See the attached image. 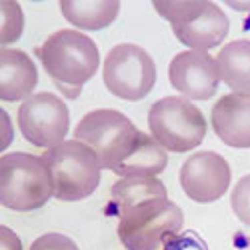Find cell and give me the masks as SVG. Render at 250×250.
<instances>
[{
    "instance_id": "8fae6325",
    "label": "cell",
    "mask_w": 250,
    "mask_h": 250,
    "mask_svg": "<svg viewBox=\"0 0 250 250\" xmlns=\"http://www.w3.org/2000/svg\"><path fill=\"white\" fill-rule=\"evenodd\" d=\"M214 134L230 148H250V94H224L210 112Z\"/></svg>"
},
{
    "instance_id": "3957f363",
    "label": "cell",
    "mask_w": 250,
    "mask_h": 250,
    "mask_svg": "<svg viewBox=\"0 0 250 250\" xmlns=\"http://www.w3.org/2000/svg\"><path fill=\"white\" fill-rule=\"evenodd\" d=\"M52 182L54 198L62 202H78L92 196L100 184L102 166L90 146L76 138L64 140L56 146L44 150Z\"/></svg>"
},
{
    "instance_id": "cb8c5ba5",
    "label": "cell",
    "mask_w": 250,
    "mask_h": 250,
    "mask_svg": "<svg viewBox=\"0 0 250 250\" xmlns=\"http://www.w3.org/2000/svg\"><path fill=\"white\" fill-rule=\"evenodd\" d=\"M56 88L64 94L66 98H76L80 92H82V88L80 86H68V84H56Z\"/></svg>"
},
{
    "instance_id": "9c48e42d",
    "label": "cell",
    "mask_w": 250,
    "mask_h": 250,
    "mask_svg": "<svg viewBox=\"0 0 250 250\" xmlns=\"http://www.w3.org/2000/svg\"><path fill=\"white\" fill-rule=\"evenodd\" d=\"M180 186L194 202L208 204L220 200L232 182V168L224 156L212 150L190 154L180 166Z\"/></svg>"
},
{
    "instance_id": "52a82bcc",
    "label": "cell",
    "mask_w": 250,
    "mask_h": 250,
    "mask_svg": "<svg viewBox=\"0 0 250 250\" xmlns=\"http://www.w3.org/2000/svg\"><path fill=\"white\" fill-rule=\"evenodd\" d=\"M102 80L106 90L120 100H142L156 84V62L138 44L122 42L108 50L102 62Z\"/></svg>"
},
{
    "instance_id": "484cf974",
    "label": "cell",
    "mask_w": 250,
    "mask_h": 250,
    "mask_svg": "<svg viewBox=\"0 0 250 250\" xmlns=\"http://www.w3.org/2000/svg\"><path fill=\"white\" fill-rule=\"evenodd\" d=\"M242 250H250V240H248V242H246V246H244V248H242Z\"/></svg>"
},
{
    "instance_id": "30bf717a",
    "label": "cell",
    "mask_w": 250,
    "mask_h": 250,
    "mask_svg": "<svg viewBox=\"0 0 250 250\" xmlns=\"http://www.w3.org/2000/svg\"><path fill=\"white\" fill-rule=\"evenodd\" d=\"M168 80L182 98L210 100L220 86L216 58L210 52L182 50L170 60Z\"/></svg>"
},
{
    "instance_id": "e0dca14e",
    "label": "cell",
    "mask_w": 250,
    "mask_h": 250,
    "mask_svg": "<svg viewBox=\"0 0 250 250\" xmlns=\"http://www.w3.org/2000/svg\"><path fill=\"white\" fill-rule=\"evenodd\" d=\"M214 58L220 82L236 94H250V40H232L224 44Z\"/></svg>"
},
{
    "instance_id": "277c9868",
    "label": "cell",
    "mask_w": 250,
    "mask_h": 250,
    "mask_svg": "<svg viewBox=\"0 0 250 250\" xmlns=\"http://www.w3.org/2000/svg\"><path fill=\"white\" fill-rule=\"evenodd\" d=\"M150 136L166 152H190L200 146L208 124L202 110L188 98L164 96L148 110Z\"/></svg>"
},
{
    "instance_id": "7402d4cb",
    "label": "cell",
    "mask_w": 250,
    "mask_h": 250,
    "mask_svg": "<svg viewBox=\"0 0 250 250\" xmlns=\"http://www.w3.org/2000/svg\"><path fill=\"white\" fill-rule=\"evenodd\" d=\"M0 250H22V240L8 226H0Z\"/></svg>"
},
{
    "instance_id": "5b68a950",
    "label": "cell",
    "mask_w": 250,
    "mask_h": 250,
    "mask_svg": "<svg viewBox=\"0 0 250 250\" xmlns=\"http://www.w3.org/2000/svg\"><path fill=\"white\" fill-rule=\"evenodd\" d=\"M184 226L180 206L168 198L150 200L118 218V240L126 250H160Z\"/></svg>"
},
{
    "instance_id": "d6986e66",
    "label": "cell",
    "mask_w": 250,
    "mask_h": 250,
    "mask_svg": "<svg viewBox=\"0 0 250 250\" xmlns=\"http://www.w3.org/2000/svg\"><path fill=\"white\" fill-rule=\"evenodd\" d=\"M24 32V10L14 0H0V44L8 48Z\"/></svg>"
},
{
    "instance_id": "44dd1931",
    "label": "cell",
    "mask_w": 250,
    "mask_h": 250,
    "mask_svg": "<svg viewBox=\"0 0 250 250\" xmlns=\"http://www.w3.org/2000/svg\"><path fill=\"white\" fill-rule=\"evenodd\" d=\"M28 250H80L78 244L66 236V234H60V232H46L42 236H38Z\"/></svg>"
},
{
    "instance_id": "5bb4252c",
    "label": "cell",
    "mask_w": 250,
    "mask_h": 250,
    "mask_svg": "<svg viewBox=\"0 0 250 250\" xmlns=\"http://www.w3.org/2000/svg\"><path fill=\"white\" fill-rule=\"evenodd\" d=\"M158 198H168V190L158 176H122L110 188V208L118 218Z\"/></svg>"
},
{
    "instance_id": "6da1fadb",
    "label": "cell",
    "mask_w": 250,
    "mask_h": 250,
    "mask_svg": "<svg viewBox=\"0 0 250 250\" xmlns=\"http://www.w3.org/2000/svg\"><path fill=\"white\" fill-rule=\"evenodd\" d=\"M54 198V182L42 156L8 152L0 156V204L14 212H32Z\"/></svg>"
},
{
    "instance_id": "7a4b0ae2",
    "label": "cell",
    "mask_w": 250,
    "mask_h": 250,
    "mask_svg": "<svg viewBox=\"0 0 250 250\" xmlns=\"http://www.w3.org/2000/svg\"><path fill=\"white\" fill-rule=\"evenodd\" d=\"M36 54L54 84L82 88L100 68L96 42L80 30L62 28L52 32L36 48Z\"/></svg>"
},
{
    "instance_id": "2e32d148",
    "label": "cell",
    "mask_w": 250,
    "mask_h": 250,
    "mask_svg": "<svg viewBox=\"0 0 250 250\" xmlns=\"http://www.w3.org/2000/svg\"><path fill=\"white\" fill-rule=\"evenodd\" d=\"M58 8L78 30H102L110 26L118 12V0H60Z\"/></svg>"
},
{
    "instance_id": "9a60e30c",
    "label": "cell",
    "mask_w": 250,
    "mask_h": 250,
    "mask_svg": "<svg viewBox=\"0 0 250 250\" xmlns=\"http://www.w3.org/2000/svg\"><path fill=\"white\" fill-rule=\"evenodd\" d=\"M168 164V152L146 132H138L132 150L116 164L112 172L116 176H158Z\"/></svg>"
},
{
    "instance_id": "ffe728a7",
    "label": "cell",
    "mask_w": 250,
    "mask_h": 250,
    "mask_svg": "<svg viewBox=\"0 0 250 250\" xmlns=\"http://www.w3.org/2000/svg\"><path fill=\"white\" fill-rule=\"evenodd\" d=\"M230 206H232V212L234 216L250 226V174L242 176L232 188V194H230Z\"/></svg>"
},
{
    "instance_id": "ba28073f",
    "label": "cell",
    "mask_w": 250,
    "mask_h": 250,
    "mask_svg": "<svg viewBox=\"0 0 250 250\" xmlns=\"http://www.w3.org/2000/svg\"><path fill=\"white\" fill-rule=\"evenodd\" d=\"M16 120L20 134L44 150L64 142L70 130V110L66 102L52 92H36L26 98L20 104Z\"/></svg>"
},
{
    "instance_id": "ac0fdd59",
    "label": "cell",
    "mask_w": 250,
    "mask_h": 250,
    "mask_svg": "<svg viewBox=\"0 0 250 250\" xmlns=\"http://www.w3.org/2000/svg\"><path fill=\"white\" fill-rule=\"evenodd\" d=\"M208 4V0H154L152 8L168 20L170 26H180L194 20Z\"/></svg>"
},
{
    "instance_id": "d4e9b609",
    "label": "cell",
    "mask_w": 250,
    "mask_h": 250,
    "mask_svg": "<svg viewBox=\"0 0 250 250\" xmlns=\"http://www.w3.org/2000/svg\"><path fill=\"white\" fill-rule=\"evenodd\" d=\"M226 6L238 10V12H250V0H244V2H238V0H226Z\"/></svg>"
},
{
    "instance_id": "7c38bea8",
    "label": "cell",
    "mask_w": 250,
    "mask_h": 250,
    "mask_svg": "<svg viewBox=\"0 0 250 250\" xmlns=\"http://www.w3.org/2000/svg\"><path fill=\"white\" fill-rule=\"evenodd\" d=\"M230 30V20L224 14V10L208 0L206 8L190 22L172 26V32L180 44H184L188 50H200L208 52L224 42Z\"/></svg>"
},
{
    "instance_id": "4fadbf2b",
    "label": "cell",
    "mask_w": 250,
    "mask_h": 250,
    "mask_svg": "<svg viewBox=\"0 0 250 250\" xmlns=\"http://www.w3.org/2000/svg\"><path fill=\"white\" fill-rule=\"evenodd\" d=\"M38 70L32 58L18 48L0 50V100L18 102L34 94Z\"/></svg>"
},
{
    "instance_id": "8992f818",
    "label": "cell",
    "mask_w": 250,
    "mask_h": 250,
    "mask_svg": "<svg viewBox=\"0 0 250 250\" xmlns=\"http://www.w3.org/2000/svg\"><path fill=\"white\" fill-rule=\"evenodd\" d=\"M134 122L112 108H98L84 114L74 128V138L94 150L102 170H112L122 162L138 138Z\"/></svg>"
},
{
    "instance_id": "603a6c76",
    "label": "cell",
    "mask_w": 250,
    "mask_h": 250,
    "mask_svg": "<svg viewBox=\"0 0 250 250\" xmlns=\"http://www.w3.org/2000/svg\"><path fill=\"white\" fill-rule=\"evenodd\" d=\"M0 118H2V142H0V150H6L12 142L14 136V128H12V122L6 110H0Z\"/></svg>"
}]
</instances>
